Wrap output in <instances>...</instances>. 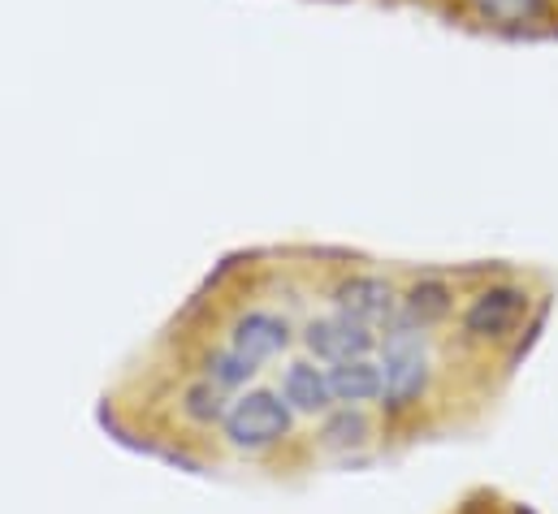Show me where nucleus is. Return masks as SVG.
<instances>
[{
  "label": "nucleus",
  "mask_w": 558,
  "mask_h": 514,
  "mask_svg": "<svg viewBox=\"0 0 558 514\" xmlns=\"http://www.w3.org/2000/svg\"><path fill=\"white\" fill-rule=\"evenodd\" d=\"M377 364H381V411L390 419L412 415L420 402L428 397L437 364H433V333L416 329L408 320H395L381 329L377 342Z\"/></svg>",
  "instance_id": "nucleus-1"
},
{
  "label": "nucleus",
  "mask_w": 558,
  "mask_h": 514,
  "mask_svg": "<svg viewBox=\"0 0 558 514\" xmlns=\"http://www.w3.org/2000/svg\"><path fill=\"white\" fill-rule=\"evenodd\" d=\"M533 294L520 281H489L459 307V342L468 346H502L529 320Z\"/></svg>",
  "instance_id": "nucleus-2"
},
{
  "label": "nucleus",
  "mask_w": 558,
  "mask_h": 514,
  "mask_svg": "<svg viewBox=\"0 0 558 514\" xmlns=\"http://www.w3.org/2000/svg\"><path fill=\"white\" fill-rule=\"evenodd\" d=\"M294 428V411L290 402L274 393V389H252L243 397L230 402L226 419H221V432L234 450H247V454H260V450H274L278 441L290 437Z\"/></svg>",
  "instance_id": "nucleus-3"
},
{
  "label": "nucleus",
  "mask_w": 558,
  "mask_h": 514,
  "mask_svg": "<svg viewBox=\"0 0 558 514\" xmlns=\"http://www.w3.org/2000/svg\"><path fill=\"white\" fill-rule=\"evenodd\" d=\"M377 342H381V333L373 325H364V320H355V316H347L338 307L329 316L307 320V329H303V346H307V355L316 364L368 359V355H377Z\"/></svg>",
  "instance_id": "nucleus-4"
},
{
  "label": "nucleus",
  "mask_w": 558,
  "mask_h": 514,
  "mask_svg": "<svg viewBox=\"0 0 558 514\" xmlns=\"http://www.w3.org/2000/svg\"><path fill=\"white\" fill-rule=\"evenodd\" d=\"M399 303H403V290L381 272H351L333 285V307L373 325L377 333L399 320Z\"/></svg>",
  "instance_id": "nucleus-5"
},
{
  "label": "nucleus",
  "mask_w": 558,
  "mask_h": 514,
  "mask_svg": "<svg viewBox=\"0 0 558 514\" xmlns=\"http://www.w3.org/2000/svg\"><path fill=\"white\" fill-rule=\"evenodd\" d=\"M454 9L498 35H533L558 22V0H454Z\"/></svg>",
  "instance_id": "nucleus-6"
},
{
  "label": "nucleus",
  "mask_w": 558,
  "mask_h": 514,
  "mask_svg": "<svg viewBox=\"0 0 558 514\" xmlns=\"http://www.w3.org/2000/svg\"><path fill=\"white\" fill-rule=\"evenodd\" d=\"M286 346H290V320L278 311H243L230 329V351L252 368L278 359Z\"/></svg>",
  "instance_id": "nucleus-7"
},
{
  "label": "nucleus",
  "mask_w": 558,
  "mask_h": 514,
  "mask_svg": "<svg viewBox=\"0 0 558 514\" xmlns=\"http://www.w3.org/2000/svg\"><path fill=\"white\" fill-rule=\"evenodd\" d=\"M454 316V285L446 277H420L403 290V303H399V320L416 325V329H441L446 320Z\"/></svg>",
  "instance_id": "nucleus-8"
},
{
  "label": "nucleus",
  "mask_w": 558,
  "mask_h": 514,
  "mask_svg": "<svg viewBox=\"0 0 558 514\" xmlns=\"http://www.w3.org/2000/svg\"><path fill=\"white\" fill-rule=\"evenodd\" d=\"M281 397L290 402L294 415H325L338 406L333 389H329V368H316L307 359H299L281 372Z\"/></svg>",
  "instance_id": "nucleus-9"
},
{
  "label": "nucleus",
  "mask_w": 558,
  "mask_h": 514,
  "mask_svg": "<svg viewBox=\"0 0 558 514\" xmlns=\"http://www.w3.org/2000/svg\"><path fill=\"white\" fill-rule=\"evenodd\" d=\"M329 389H333L338 406H373V402H381V364H377V355L329 364Z\"/></svg>",
  "instance_id": "nucleus-10"
},
{
  "label": "nucleus",
  "mask_w": 558,
  "mask_h": 514,
  "mask_svg": "<svg viewBox=\"0 0 558 514\" xmlns=\"http://www.w3.org/2000/svg\"><path fill=\"white\" fill-rule=\"evenodd\" d=\"M320 450L329 454H355L373 441V419L364 406H333L320 415V432H316Z\"/></svg>",
  "instance_id": "nucleus-11"
},
{
  "label": "nucleus",
  "mask_w": 558,
  "mask_h": 514,
  "mask_svg": "<svg viewBox=\"0 0 558 514\" xmlns=\"http://www.w3.org/2000/svg\"><path fill=\"white\" fill-rule=\"evenodd\" d=\"M182 411H186V419H195V424H221L226 419V389L213 386L208 377L204 381H195V386L182 393Z\"/></svg>",
  "instance_id": "nucleus-12"
},
{
  "label": "nucleus",
  "mask_w": 558,
  "mask_h": 514,
  "mask_svg": "<svg viewBox=\"0 0 558 514\" xmlns=\"http://www.w3.org/2000/svg\"><path fill=\"white\" fill-rule=\"evenodd\" d=\"M252 372H256V368H252L247 359H239L230 346H226V351H213V355H208V364H204V377H208L213 386H221L226 393H230V389H239V386H247V381H252Z\"/></svg>",
  "instance_id": "nucleus-13"
}]
</instances>
